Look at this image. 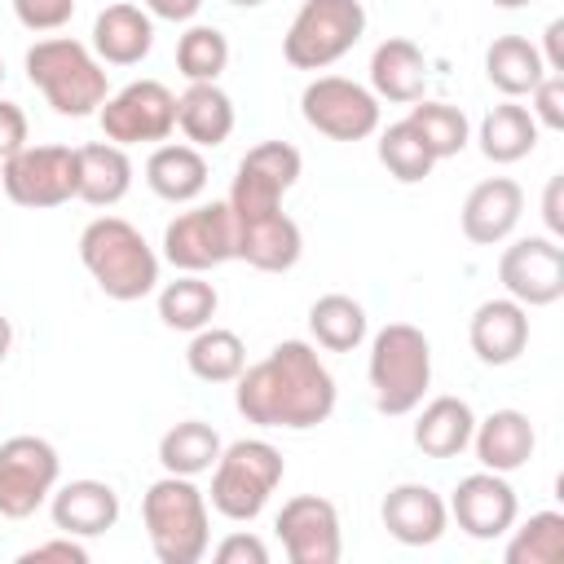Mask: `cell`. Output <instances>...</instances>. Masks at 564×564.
Wrapping results in <instances>:
<instances>
[{"label": "cell", "mask_w": 564, "mask_h": 564, "mask_svg": "<svg viewBox=\"0 0 564 564\" xmlns=\"http://www.w3.org/2000/svg\"><path fill=\"white\" fill-rule=\"evenodd\" d=\"M0 189L18 207H62L79 194V154L70 145H22L0 163Z\"/></svg>", "instance_id": "8"}, {"label": "cell", "mask_w": 564, "mask_h": 564, "mask_svg": "<svg viewBox=\"0 0 564 564\" xmlns=\"http://www.w3.org/2000/svg\"><path fill=\"white\" fill-rule=\"evenodd\" d=\"M229 4H234V9H260L264 0H229Z\"/></svg>", "instance_id": "49"}, {"label": "cell", "mask_w": 564, "mask_h": 564, "mask_svg": "<svg viewBox=\"0 0 564 564\" xmlns=\"http://www.w3.org/2000/svg\"><path fill=\"white\" fill-rule=\"evenodd\" d=\"M529 97H533L529 115L538 119V128L564 132V75H542L538 88H533Z\"/></svg>", "instance_id": "39"}, {"label": "cell", "mask_w": 564, "mask_h": 564, "mask_svg": "<svg viewBox=\"0 0 564 564\" xmlns=\"http://www.w3.org/2000/svg\"><path fill=\"white\" fill-rule=\"evenodd\" d=\"M154 48V18L141 4H106L93 22V53L101 66H137Z\"/></svg>", "instance_id": "22"}, {"label": "cell", "mask_w": 564, "mask_h": 564, "mask_svg": "<svg viewBox=\"0 0 564 564\" xmlns=\"http://www.w3.org/2000/svg\"><path fill=\"white\" fill-rule=\"evenodd\" d=\"M185 366L203 383H234L247 366V344L229 326H203L185 348Z\"/></svg>", "instance_id": "33"}, {"label": "cell", "mask_w": 564, "mask_h": 564, "mask_svg": "<svg viewBox=\"0 0 564 564\" xmlns=\"http://www.w3.org/2000/svg\"><path fill=\"white\" fill-rule=\"evenodd\" d=\"M366 330H370L366 308L352 295H344V291L317 295L313 308H308V335L326 352H352V348H361Z\"/></svg>", "instance_id": "32"}, {"label": "cell", "mask_w": 564, "mask_h": 564, "mask_svg": "<svg viewBox=\"0 0 564 564\" xmlns=\"http://www.w3.org/2000/svg\"><path fill=\"white\" fill-rule=\"evenodd\" d=\"M79 154V194L88 207H115L132 189V159L115 141H88L75 150Z\"/></svg>", "instance_id": "27"}, {"label": "cell", "mask_w": 564, "mask_h": 564, "mask_svg": "<svg viewBox=\"0 0 564 564\" xmlns=\"http://www.w3.org/2000/svg\"><path fill=\"white\" fill-rule=\"evenodd\" d=\"M0 84H4V62H0Z\"/></svg>", "instance_id": "50"}, {"label": "cell", "mask_w": 564, "mask_h": 564, "mask_svg": "<svg viewBox=\"0 0 564 564\" xmlns=\"http://www.w3.org/2000/svg\"><path fill=\"white\" fill-rule=\"evenodd\" d=\"M405 119L414 123V132L423 137V145L432 150V159H454V154L471 141L467 115H463L458 106H449V101H423V97H419Z\"/></svg>", "instance_id": "36"}, {"label": "cell", "mask_w": 564, "mask_h": 564, "mask_svg": "<svg viewBox=\"0 0 564 564\" xmlns=\"http://www.w3.org/2000/svg\"><path fill=\"white\" fill-rule=\"evenodd\" d=\"M379 163H383L388 176L401 181V185H419V181H427V172L436 167L432 150L423 145V137L414 132L410 119H397V123H388V128L379 132Z\"/></svg>", "instance_id": "38"}, {"label": "cell", "mask_w": 564, "mask_h": 564, "mask_svg": "<svg viewBox=\"0 0 564 564\" xmlns=\"http://www.w3.org/2000/svg\"><path fill=\"white\" fill-rule=\"evenodd\" d=\"M79 264L101 286V295L132 304L159 286V256L141 229L123 216H97L79 234Z\"/></svg>", "instance_id": "2"}, {"label": "cell", "mask_w": 564, "mask_h": 564, "mask_svg": "<svg viewBox=\"0 0 564 564\" xmlns=\"http://www.w3.org/2000/svg\"><path fill=\"white\" fill-rule=\"evenodd\" d=\"M366 31L361 0H304L282 35V57L295 70H326L335 66Z\"/></svg>", "instance_id": "7"}, {"label": "cell", "mask_w": 564, "mask_h": 564, "mask_svg": "<svg viewBox=\"0 0 564 564\" xmlns=\"http://www.w3.org/2000/svg\"><path fill=\"white\" fill-rule=\"evenodd\" d=\"M445 507H449V520H454L467 538H476V542L502 538V533L516 524V516H520V502H516L511 480H507L502 471H489V467L463 476V480L454 485V494H449Z\"/></svg>", "instance_id": "16"}, {"label": "cell", "mask_w": 564, "mask_h": 564, "mask_svg": "<svg viewBox=\"0 0 564 564\" xmlns=\"http://www.w3.org/2000/svg\"><path fill=\"white\" fill-rule=\"evenodd\" d=\"M145 185L163 203H194L207 189V159L189 141H163L145 159Z\"/></svg>", "instance_id": "25"}, {"label": "cell", "mask_w": 564, "mask_h": 564, "mask_svg": "<svg viewBox=\"0 0 564 564\" xmlns=\"http://www.w3.org/2000/svg\"><path fill=\"white\" fill-rule=\"evenodd\" d=\"M176 128L185 132L189 145L216 150L234 132V101L220 84H189L176 97Z\"/></svg>", "instance_id": "26"}, {"label": "cell", "mask_w": 564, "mask_h": 564, "mask_svg": "<svg viewBox=\"0 0 564 564\" xmlns=\"http://www.w3.org/2000/svg\"><path fill=\"white\" fill-rule=\"evenodd\" d=\"M538 119L529 115V106H520L516 97H507L502 106H494L485 119H480V128H476V141H480V154L489 159V163H520V159H529L533 154V145H538Z\"/></svg>", "instance_id": "29"}, {"label": "cell", "mask_w": 564, "mask_h": 564, "mask_svg": "<svg viewBox=\"0 0 564 564\" xmlns=\"http://www.w3.org/2000/svg\"><path fill=\"white\" fill-rule=\"evenodd\" d=\"M229 66V40L220 26H185L181 40H176V70L189 79V84H216Z\"/></svg>", "instance_id": "35"}, {"label": "cell", "mask_w": 564, "mask_h": 564, "mask_svg": "<svg viewBox=\"0 0 564 564\" xmlns=\"http://www.w3.org/2000/svg\"><path fill=\"white\" fill-rule=\"evenodd\" d=\"M212 555H216V564H269V546L247 529H238L225 542H216Z\"/></svg>", "instance_id": "42"}, {"label": "cell", "mask_w": 564, "mask_h": 564, "mask_svg": "<svg viewBox=\"0 0 564 564\" xmlns=\"http://www.w3.org/2000/svg\"><path fill=\"white\" fill-rule=\"evenodd\" d=\"M507 564H560L564 560V516L560 511H533L520 529H507Z\"/></svg>", "instance_id": "37"}, {"label": "cell", "mask_w": 564, "mask_h": 564, "mask_svg": "<svg viewBox=\"0 0 564 564\" xmlns=\"http://www.w3.org/2000/svg\"><path fill=\"white\" fill-rule=\"evenodd\" d=\"M546 75L538 44H529L524 35H498L485 48V79L502 93V97H529L538 88V79Z\"/></svg>", "instance_id": "30"}, {"label": "cell", "mask_w": 564, "mask_h": 564, "mask_svg": "<svg viewBox=\"0 0 564 564\" xmlns=\"http://www.w3.org/2000/svg\"><path fill=\"white\" fill-rule=\"evenodd\" d=\"M498 282L502 291L524 308H546L564 295V247L551 234L516 238L498 256Z\"/></svg>", "instance_id": "13"}, {"label": "cell", "mask_w": 564, "mask_h": 564, "mask_svg": "<svg viewBox=\"0 0 564 564\" xmlns=\"http://www.w3.org/2000/svg\"><path fill=\"white\" fill-rule=\"evenodd\" d=\"M13 13L26 31H62L75 13V0H13Z\"/></svg>", "instance_id": "40"}, {"label": "cell", "mask_w": 564, "mask_h": 564, "mask_svg": "<svg viewBox=\"0 0 564 564\" xmlns=\"http://www.w3.org/2000/svg\"><path fill=\"white\" fill-rule=\"evenodd\" d=\"M520 216H524V189L511 176H489L471 185V194L463 198L458 225L471 247H498L516 234Z\"/></svg>", "instance_id": "18"}, {"label": "cell", "mask_w": 564, "mask_h": 564, "mask_svg": "<svg viewBox=\"0 0 564 564\" xmlns=\"http://www.w3.org/2000/svg\"><path fill=\"white\" fill-rule=\"evenodd\" d=\"M220 432L203 419H181L159 436V463L172 476H203L220 458Z\"/></svg>", "instance_id": "31"}, {"label": "cell", "mask_w": 564, "mask_h": 564, "mask_svg": "<svg viewBox=\"0 0 564 564\" xmlns=\"http://www.w3.org/2000/svg\"><path fill=\"white\" fill-rule=\"evenodd\" d=\"M48 516H53L57 533L101 538V533H110L119 524V494L106 480L79 476V480H66V485H57L48 494Z\"/></svg>", "instance_id": "20"}, {"label": "cell", "mask_w": 564, "mask_h": 564, "mask_svg": "<svg viewBox=\"0 0 564 564\" xmlns=\"http://www.w3.org/2000/svg\"><path fill=\"white\" fill-rule=\"evenodd\" d=\"M26 79L40 88V97L53 106V115L62 119H84V115H97L101 101L110 97L106 88V66L101 57L70 40V35H48V40H35L26 48Z\"/></svg>", "instance_id": "4"}, {"label": "cell", "mask_w": 564, "mask_h": 564, "mask_svg": "<svg viewBox=\"0 0 564 564\" xmlns=\"http://www.w3.org/2000/svg\"><path fill=\"white\" fill-rule=\"evenodd\" d=\"M234 229H238L234 260H247L260 273H286L304 256V234H300V225L282 207L234 216Z\"/></svg>", "instance_id": "17"}, {"label": "cell", "mask_w": 564, "mask_h": 564, "mask_svg": "<svg viewBox=\"0 0 564 564\" xmlns=\"http://www.w3.org/2000/svg\"><path fill=\"white\" fill-rule=\"evenodd\" d=\"M216 308H220V295H216V286L203 273H181L176 282H167L159 291V317H163L167 330L194 335V330L212 326Z\"/></svg>", "instance_id": "34"}, {"label": "cell", "mask_w": 564, "mask_h": 564, "mask_svg": "<svg viewBox=\"0 0 564 564\" xmlns=\"http://www.w3.org/2000/svg\"><path fill=\"white\" fill-rule=\"evenodd\" d=\"M141 524L159 564H198L212 546L207 494L194 485V476L163 471L141 498Z\"/></svg>", "instance_id": "3"}, {"label": "cell", "mask_w": 564, "mask_h": 564, "mask_svg": "<svg viewBox=\"0 0 564 564\" xmlns=\"http://www.w3.org/2000/svg\"><path fill=\"white\" fill-rule=\"evenodd\" d=\"M300 172H304V159L291 141H260L242 154L225 203L234 216L273 212V207H282V194L300 181Z\"/></svg>", "instance_id": "14"}, {"label": "cell", "mask_w": 564, "mask_h": 564, "mask_svg": "<svg viewBox=\"0 0 564 564\" xmlns=\"http://www.w3.org/2000/svg\"><path fill=\"white\" fill-rule=\"evenodd\" d=\"M48 560H57V564H88V546H84V538L57 533V538L35 542V546H26L18 555V564H48Z\"/></svg>", "instance_id": "41"}, {"label": "cell", "mask_w": 564, "mask_h": 564, "mask_svg": "<svg viewBox=\"0 0 564 564\" xmlns=\"http://www.w3.org/2000/svg\"><path fill=\"white\" fill-rule=\"evenodd\" d=\"M467 344H471L476 361H485V366H511L529 348V308L516 304L511 295H498V300L476 304V313L467 322Z\"/></svg>", "instance_id": "21"}, {"label": "cell", "mask_w": 564, "mask_h": 564, "mask_svg": "<svg viewBox=\"0 0 564 564\" xmlns=\"http://www.w3.org/2000/svg\"><path fill=\"white\" fill-rule=\"evenodd\" d=\"M234 405L256 427H286L308 432L335 414V379L313 344L282 339L256 366H242L234 379Z\"/></svg>", "instance_id": "1"}, {"label": "cell", "mask_w": 564, "mask_h": 564, "mask_svg": "<svg viewBox=\"0 0 564 564\" xmlns=\"http://www.w3.org/2000/svg\"><path fill=\"white\" fill-rule=\"evenodd\" d=\"M489 4H498V9H524V4H533V0H489Z\"/></svg>", "instance_id": "48"}, {"label": "cell", "mask_w": 564, "mask_h": 564, "mask_svg": "<svg viewBox=\"0 0 564 564\" xmlns=\"http://www.w3.org/2000/svg\"><path fill=\"white\" fill-rule=\"evenodd\" d=\"M238 229L229 203H198L189 212H176L163 229V260L181 273H207L234 260Z\"/></svg>", "instance_id": "10"}, {"label": "cell", "mask_w": 564, "mask_h": 564, "mask_svg": "<svg viewBox=\"0 0 564 564\" xmlns=\"http://www.w3.org/2000/svg\"><path fill=\"white\" fill-rule=\"evenodd\" d=\"M282 449L260 441V436H247V441H234L220 449L216 467H212V507L234 520V524H247L264 511V502L273 498V489L282 485Z\"/></svg>", "instance_id": "6"}, {"label": "cell", "mask_w": 564, "mask_h": 564, "mask_svg": "<svg viewBox=\"0 0 564 564\" xmlns=\"http://www.w3.org/2000/svg\"><path fill=\"white\" fill-rule=\"evenodd\" d=\"M9 348H13V326H9V317L0 313V361L9 357Z\"/></svg>", "instance_id": "47"}, {"label": "cell", "mask_w": 564, "mask_h": 564, "mask_svg": "<svg viewBox=\"0 0 564 564\" xmlns=\"http://www.w3.org/2000/svg\"><path fill=\"white\" fill-rule=\"evenodd\" d=\"M26 132H31V128H26L22 106L0 97V163H4V159H13V154L26 145Z\"/></svg>", "instance_id": "43"}, {"label": "cell", "mask_w": 564, "mask_h": 564, "mask_svg": "<svg viewBox=\"0 0 564 564\" xmlns=\"http://www.w3.org/2000/svg\"><path fill=\"white\" fill-rule=\"evenodd\" d=\"M542 220H546V234H551V238H564V172H555V176L546 181Z\"/></svg>", "instance_id": "44"}, {"label": "cell", "mask_w": 564, "mask_h": 564, "mask_svg": "<svg viewBox=\"0 0 564 564\" xmlns=\"http://www.w3.org/2000/svg\"><path fill=\"white\" fill-rule=\"evenodd\" d=\"M476 414L463 397H432L414 419V445L427 458H458L471 445Z\"/></svg>", "instance_id": "28"}, {"label": "cell", "mask_w": 564, "mask_h": 564, "mask_svg": "<svg viewBox=\"0 0 564 564\" xmlns=\"http://www.w3.org/2000/svg\"><path fill=\"white\" fill-rule=\"evenodd\" d=\"M273 529H278V542H282L291 564H339V555H344L339 511L322 494L286 498L278 520H273Z\"/></svg>", "instance_id": "15"}, {"label": "cell", "mask_w": 564, "mask_h": 564, "mask_svg": "<svg viewBox=\"0 0 564 564\" xmlns=\"http://www.w3.org/2000/svg\"><path fill=\"white\" fill-rule=\"evenodd\" d=\"M300 115L330 141H366L379 132V97L344 75H317L300 93Z\"/></svg>", "instance_id": "9"}, {"label": "cell", "mask_w": 564, "mask_h": 564, "mask_svg": "<svg viewBox=\"0 0 564 564\" xmlns=\"http://www.w3.org/2000/svg\"><path fill=\"white\" fill-rule=\"evenodd\" d=\"M97 123H101L106 141H115L123 150L154 145V141H167L176 128V97L159 79H132L101 101Z\"/></svg>", "instance_id": "12"}, {"label": "cell", "mask_w": 564, "mask_h": 564, "mask_svg": "<svg viewBox=\"0 0 564 564\" xmlns=\"http://www.w3.org/2000/svg\"><path fill=\"white\" fill-rule=\"evenodd\" d=\"M379 520H383L388 538H397L401 546H432V542H441V533L449 524V507L432 485L401 480L383 494Z\"/></svg>", "instance_id": "19"}, {"label": "cell", "mask_w": 564, "mask_h": 564, "mask_svg": "<svg viewBox=\"0 0 564 564\" xmlns=\"http://www.w3.org/2000/svg\"><path fill=\"white\" fill-rule=\"evenodd\" d=\"M141 9L150 18H163V22H189L203 9V0H141Z\"/></svg>", "instance_id": "46"}, {"label": "cell", "mask_w": 564, "mask_h": 564, "mask_svg": "<svg viewBox=\"0 0 564 564\" xmlns=\"http://www.w3.org/2000/svg\"><path fill=\"white\" fill-rule=\"evenodd\" d=\"M427 88V57L414 40L405 35H388L375 53H370V93L379 101H397V106H414Z\"/></svg>", "instance_id": "24"}, {"label": "cell", "mask_w": 564, "mask_h": 564, "mask_svg": "<svg viewBox=\"0 0 564 564\" xmlns=\"http://www.w3.org/2000/svg\"><path fill=\"white\" fill-rule=\"evenodd\" d=\"M542 66L546 75H564V18H551L546 31H542Z\"/></svg>", "instance_id": "45"}, {"label": "cell", "mask_w": 564, "mask_h": 564, "mask_svg": "<svg viewBox=\"0 0 564 564\" xmlns=\"http://www.w3.org/2000/svg\"><path fill=\"white\" fill-rule=\"evenodd\" d=\"M62 458L44 436H9L0 445V520L35 516L57 489Z\"/></svg>", "instance_id": "11"}, {"label": "cell", "mask_w": 564, "mask_h": 564, "mask_svg": "<svg viewBox=\"0 0 564 564\" xmlns=\"http://www.w3.org/2000/svg\"><path fill=\"white\" fill-rule=\"evenodd\" d=\"M471 449H476V463L489 467V471H520L533 449H538V432L529 423L524 410H494L485 419H476V432H471Z\"/></svg>", "instance_id": "23"}, {"label": "cell", "mask_w": 564, "mask_h": 564, "mask_svg": "<svg viewBox=\"0 0 564 564\" xmlns=\"http://www.w3.org/2000/svg\"><path fill=\"white\" fill-rule=\"evenodd\" d=\"M370 397L379 414H414L432 388V344L419 326L410 322H388L370 339V361H366Z\"/></svg>", "instance_id": "5"}]
</instances>
